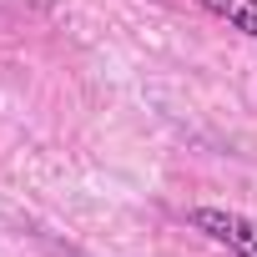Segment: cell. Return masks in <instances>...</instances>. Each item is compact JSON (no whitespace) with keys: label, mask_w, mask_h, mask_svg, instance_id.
<instances>
[{"label":"cell","mask_w":257,"mask_h":257,"mask_svg":"<svg viewBox=\"0 0 257 257\" xmlns=\"http://www.w3.org/2000/svg\"><path fill=\"white\" fill-rule=\"evenodd\" d=\"M197 6L217 21H227V31H242L257 41V0H197Z\"/></svg>","instance_id":"7a4b0ae2"},{"label":"cell","mask_w":257,"mask_h":257,"mask_svg":"<svg viewBox=\"0 0 257 257\" xmlns=\"http://www.w3.org/2000/svg\"><path fill=\"white\" fill-rule=\"evenodd\" d=\"M187 222H192V232L227 247L232 257H257V217L232 212V207H192Z\"/></svg>","instance_id":"6da1fadb"}]
</instances>
